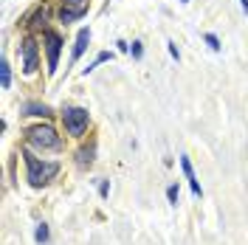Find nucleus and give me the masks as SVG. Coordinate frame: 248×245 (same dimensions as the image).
I'll list each match as a JSON object with an SVG mask.
<instances>
[{
  "label": "nucleus",
  "instance_id": "obj_1",
  "mask_svg": "<svg viewBox=\"0 0 248 245\" xmlns=\"http://www.w3.org/2000/svg\"><path fill=\"white\" fill-rule=\"evenodd\" d=\"M23 158H26V178H29L31 186H46L57 178L60 172V164L57 161H40L37 155H31L29 150H23Z\"/></svg>",
  "mask_w": 248,
  "mask_h": 245
},
{
  "label": "nucleus",
  "instance_id": "obj_2",
  "mask_svg": "<svg viewBox=\"0 0 248 245\" xmlns=\"http://www.w3.org/2000/svg\"><path fill=\"white\" fill-rule=\"evenodd\" d=\"M26 141H29V147H34V150H60L62 147V138L57 136V130L48 127V124L29 127V130H26Z\"/></svg>",
  "mask_w": 248,
  "mask_h": 245
},
{
  "label": "nucleus",
  "instance_id": "obj_3",
  "mask_svg": "<svg viewBox=\"0 0 248 245\" xmlns=\"http://www.w3.org/2000/svg\"><path fill=\"white\" fill-rule=\"evenodd\" d=\"M88 122H91V113L85 107H65L62 110V124H65L68 136H82L88 130Z\"/></svg>",
  "mask_w": 248,
  "mask_h": 245
},
{
  "label": "nucleus",
  "instance_id": "obj_4",
  "mask_svg": "<svg viewBox=\"0 0 248 245\" xmlns=\"http://www.w3.org/2000/svg\"><path fill=\"white\" fill-rule=\"evenodd\" d=\"M43 43H46V54H48V74H54V71H57V65H60L62 37L57 34V31L46 29V31H43Z\"/></svg>",
  "mask_w": 248,
  "mask_h": 245
},
{
  "label": "nucleus",
  "instance_id": "obj_5",
  "mask_svg": "<svg viewBox=\"0 0 248 245\" xmlns=\"http://www.w3.org/2000/svg\"><path fill=\"white\" fill-rule=\"evenodd\" d=\"M20 54H23V71L26 74H34L40 68V48H37V43L31 37H26L20 43Z\"/></svg>",
  "mask_w": 248,
  "mask_h": 245
},
{
  "label": "nucleus",
  "instance_id": "obj_6",
  "mask_svg": "<svg viewBox=\"0 0 248 245\" xmlns=\"http://www.w3.org/2000/svg\"><path fill=\"white\" fill-rule=\"evenodd\" d=\"M85 15H88V0H62V12H60L62 23L82 20Z\"/></svg>",
  "mask_w": 248,
  "mask_h": 245
},
{
  "label": "nucleus",
  "instance_id": "obj_7",
  "mask_svg": "<svg viewBox=\"0 0 248 245\" xmlns=\"http://www.w3.org/2000/svg\"><path fill=\"white\" fill-rule=\"evenodd\" d=\"M181 169H184L186 181H189V189H192V195H195V198H201V195H203L201 181H198V175H195V169H192V161H189L186 155H181Z\"/></svg>",
  "mask_w": 248,
  "mask_h": 245
},
{
  "label": "nucleus",
  "instance_id": "obj_8",
  "mask_svg": "<svg viewBox=\"0 0 248 245\" xmlns=\"http://www.w3.org/2000/svg\"><path fill=\"white\" fill-rule=\"evenodd\" d=\"M88 43H91V29H82L77 37V46H74V57H71V62H77L82 54H85V48H88Z\"/></svg>",
  "mask_w": 248,
  "mask_h": 245
},
{
  "label": "nucleus",
  "instance_id": "obj_9",
  "mask_svg": "<svg viewBox=\"0 0 248 245\" xmlns=\"http://www.w3.org/2000/svg\"><path fill=\"white\" fill-rule=\"evenodd\" d=\"M93 155H96V144H88V147H82V150H79L77 153V164L82 169H88L93 164Z\"/></svg>",
  "mask_w": 248,
  "mask_h": 245
},
{
  "label": "nucleus",
  "instance_id": "obj_10",
  "mask_svg": "<svg viewBox=\"0 0 248 245\" xmlns=\"http://www.w3.org/2000/svg\"><path fill=\"white\" fill-rule=\"evenodd\" d=\"M23 113L26 116H43V119H48L51 116V107L48 105H40V102H29V105H23Z\"/></svg>",
  "mask_w": 248,
  "mask_h": 245
},
{
  "label": "nucleus",
  "instance_id": "obj_11",
  "mask_svg": "<svg viewBox=\"0 0 248 245\" xmlns=\"http://www.w3.org/2000/svg\"><path fill=\"white\" fill-rule=\"evenodd\" d=\"M0 85H3V88H12V68H9V60H6V57L0 62Z\"/></svg>",
  "mask_w": 248,
  "mask_h": 245
},
{
  "label": "nucleus",
  "instance_id": "obj_12",
  "mask_svg": "<svg viewBox=\"0 0 248 245\" xmlns=\"http://www.w3.org/2000/svg\"><path fill=\"white\" fill-rule=\"evenodd\" d=\"M48 15H51V9H48V6H40V9L31 15V23H29V26H43V23L48 20Z\"/></svg>",
  "mask_w": 248,
  "mask_h": 245
},
{
  "label": "nucleus",
  "instance_id": "obj_13",
  "mask_svg": "<svg viewBox=\"0 0 248 245\" xmlns=\"http://www.w3.org/2000/svg\"><path fill=\"white\" fill-rule=\"evenodd\" d=\"M34 240H37L40 245L48 243V226H46V223H40V226H37V231H34Z\"/></svg>",
  "mask_w": 248,
  "mask_h": 245
},
{
  "label": "nucleus",
  "instance_id": "obj_14",
  "mask_svg": "<svg viewBox=\"0 0 248 245\" xmlns=\"http://www.w3.org/2000/svg\"><path fill=\"white\" fill-rule=\"evenodd\" d=\"M108 60H113V54H110V51H102V54H99V57H96V60L88 65V68H85V74H91V71L96 68V65H99V62H108Z\"/></svg>",
  "mask_w": 248,
  "mask_h": 245
},
{
  "label": "nucleus",
  "instance_id": "obj_15",
  "mask_svg": "<svg viewBox=\"0 0 248 245\" xmlns=\"http://www.w3.org/2000/svg\"><path fill=\"white\" fill-rule=\"evenodd\" d=\"M203 40H206V43H209V48H212V51H220V48H223V46H220V40H217L215 34H206V37H203Z\"/></svg>",
  "mask_w": 248,
  "mask_h": 245
},
{
  "label": "nucleus",
  "instance_id": "obj_16",
  "mask_svg": "<svg viewBox=\"0 0 248 245\" xmlns=\"http://www.w3.org/2000/svg\"><path fill=\"white\" fill-rule=\"evenodd\" d=\"M167 198H170L172 206H178V184H172L170 189H167Z\"/></svg>",
  "mask_w": 248,
  "mask_h": 245
},
{
  "label": "nucleus",
  "instance_id": "obj_17",
  "mask_svg": "<svg viewBox=\"0 0 248 245\" xmlns=\"http://www.w3.org/2000/svg\"><path fill=\"white\" fill-rule=\"evenodd\" d=\"M99 195H102V198L110 195V181H102V184H99Z\"/></svg>",
  "mask_w": 248,
  "mask_h": 245
},
{
  "label": "nucleus",
  "instance_id": "obj_18",
  "mask_svg": "<svg viewBox=\"0 0 248 245\" xmlns=\"http://www.w3.org/2000/svg\"><path fill=\"white\" fill-rule=\"evenodd\" d=\"M130 51H133V57H136V60H141V54H144L141 43H133V48H130Z\"/></svg>",
  "mask_w": 248,
  "mask_h": 245
},
{
  "label": "nucleus",
  "instance_id": "obj_19",
  "mask_svg": "<svg viewBox=\"0 0 248 245\" xmlns=\"http://www.w3.org/2000/svg\"><path fill=\"white\" fill-rule=\"evenodd\" d=\"M170 46V54H172V60H181V51H178V46L175 43H167Z\"/></svg>",
  "mask_w": 248,
  "mask_h": 245
},
{
  "label": "nucleus",
  "instance_id": "obj_20",
  "mask_svg": "<svg viewBox=\"0 0 248 245\" xmlns=\"http://www.w3.org/2000/svg\"><path fill=\"white\" fill-rule=\"evenodd\" d=\"M240 6H243V12L248 15V0H240Z\"/></svg>",
  "mask_w": 248,
  "mask_h": 245
},
{
  "label": "nucleus",
  "instance_id": "obj_21",
  "mask_svg": "<svg viewBox=\"0 0 248 245\" xmlns=\"http://www.w3.org/2000/svg\"><path fill=\"white\" fill-rule=\"evenodd\" d=\"M181 3H189V0H181Z\"/></svg>",
  "mask_w": 248,
  "mask_h": 245
}]
</instances>
